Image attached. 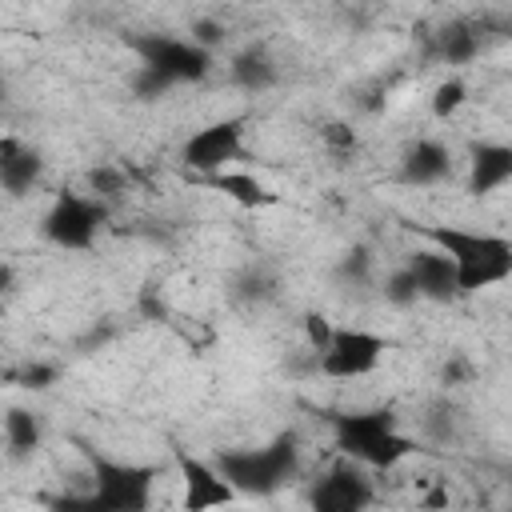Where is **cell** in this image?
<instances>
[{
  "mask_svg": "<svg viewBox=\"0 0 512 512\" xmlns=\"http://www.w3.org/2000/svg\"><path fill=\"white\" fill-rule=\"evenodd\" d=\"M428 244H436L460 280V296H476L488 288H500L512 280V240L488 228L468 224H428Z\"/></svg>",
  "mask_w": 512,
  "mask_h": 512,
  "instance_id": "6da1fadb",
  "label": "cell"
},
{
  "mask_svg": "<svg viewBox=\"0 0 512 512\" xmlns=\"http://www.w3.org/2000/svg\"><path fill=\"white\" fill-rule=\"evenodd\" d=\"M128 48L136 56L132 88L144 100H156V96H164L168 88H180V84H200L212 72V52L204 44H196L192 36L140 32V36H128Z\"/></svg>",
  "mask_w": 512,
  "mask_h": 512,
  "instance_id": "7a4b0ae2",
  "label": "cell"
},
{
  "mask_svg": "<svg viewBox=\"0 0 512 512\" xmlns=\"http://www.w3.org/2000/svg\"><path fill=\"white\" fill-rule=\"evenodd\" d=\"M88 472H92L88 492L52 500V512H152L156 476H160L156 464L88 452Z\"/></svg>",
  "mask_w": 512,
  "mask_h": 512,
  "instance_id": "3957f363",
  "label": "cell"
},
{
  "mask_svg": "<svg viewBox=\"0 0 512 512\" xmlns=\"http://www.w3.org/2000/svg\"><path fill=\"white\" fill-rule=\"evenodd\" d=\"M328 424L336 452L368 472H388L416 452V444L400 432L392 408H348V412H332Z\"/></svg>",
  "mask_w": 512,
  "mask_h": 512,
  "instance_id": "277c9868",
  "label": "cell"
},
{
  "mask_svg": "<svg viewBox=\"0 0 512 512\" xmlns=\"http://www.w3.org/2000/svg\"><path fill=\"white\" fill-rule=\"evenodd\" d=\"M216 464L228 476V484L236 488V496L268 500L300 476V464H304L300 460V436L276 432L272 440L252 444V448H224V452H216Z\"/></svg>",
  "mask_w": 512,
  "mask_h": 512,
  "instance_id": "5b68a950",
  "label": "cell"
},
{
  "mask_svg": "<svg viewBox=\"0 0 512 512\" xmlns=\"http://www.w3.org/2000/svg\"><path fill=\"white\" fill-rule=\"evenodd\" d=\"M108 216H112L108 200H100L92 192L64 188V192L52 196V204H48V212L40 220V232L60 252H88L100 240Z\"/></svg>",
  "mask_w": 512,
  "mask_h": 512,
  "instance_id": "8992f818",
  "label": "cell"
},
{
  "mask_svg": "<svg viewBox=\"0 0 512 512\" xmlns=\"http://www.w3.org/2000/svg\"><path fill=\"white\" fill-rule=\"evenodd\" d=\"M388 352H392V340L384 332L344 324V328H332L328 344L316 352V368L328 380H364L384 364Z\"/></svg>",
  "mask_w": 512,
  "mask_h": 512,
  "instance_id": "52a82bcc",
  "label": "cell"
},
{
  "mask_svg": "<svg viewBox=\"0 0 512 512\" xmlns=\"http://www.w3.org/2000/svg\"><path fill=\"white\" fill-rule=\"evenodd\" d=\"M244 128H248V116H224V120H212V124L196 128L180 144V164L192 176H204V180L228 172L244 152Z\"/></svg>",
  "mask_w": 512,
  "mask_h": 512,
  "instance_id": "ba28073f",
  "label": "cell"
},
{
  "mask_svg": "<svg viewBox=\"0 0 512 512\" xmlns=\"http://www.w3.org/2000/svg\"><path fill=\"white\" fill-rule=\"evenodd\" d=\"M376 500L372 472L348 456H336L308 484V512H368Z\"/></svg>",
  "mask_w": 512,
  "mask_h": 512,
  "instance_id": "9c48e42d",
  "label": "cell"
},
{
  "mask_svg": "<svg viewBox=\"0 0 512 512\" xmlns=\"http://www.w3.org/2000/svg\"><path fill=\"white\" fill-rule=\"evenodd\" d=\"M176 468H180V488H184V496H180L184 512H220V508H232L240 500L216 460H204V456H192L188 448H176Z\"/></svg>",
  "mask_w": 512,
  "mask_h": 512,
  "instance_id": "30bf717a",
  "label": "cell"
},
{
  "mask_svg": "<svg viewBox=\"0 0 512 512\" xmlns=\"http://www.w3.org/2000/svg\"><path fill=\"white\" fill-rule=\"evenodd\" d=\"M508 184H512V140H472L464 192L476 200H488Z\"/></svg>",
  "mask_w": 512,
  "mask_h": 512,
  "instance_id": "8fae6325",
  "label": "cell"
},
{
  "mask_svg": "<svg viewBox=\"0 0 512 512\" xmlns=\"http://www.w3.org/2000/svg\"><path fill=\"white\" fill-rule=\"evenodd\" d=\"M404 268L412 272L420 300H428V304H452V300H460V280H456V268H452V260H448V256H444L436 244L408 252Z\"/></svg>",
  "mask_w": 512,
  "mask_h": 512,
  "instance_id": "7c38bea8",
  "label": "cell"
},
{
  "mask_svg": "<svg viewBox=\"0 0 512 512\" xmlns=\"http://www.w3.org/2000/svg\"><path fill=\"white\" fill-rule=\"evenodd\" d=\"M452 176V148L436 136H420L400 156V180L412 188H432Z\"/></svg>",
  "mask_w": 512,
  "mask_h": 512,
  "instance_id": "4fadbf2b",
  "label": "cell"
},
{
  "mask_svg": "<svg viewBox=\"0 0 512 512\" xmlns=\"http://www.w3.org/2000/svg\"><path fill=\"white\" fill-rule=\"evenodd\" d=\"M40 176H44V156L8 132L0 140V188L8 196H28L40 184Z\"/></svg>",
  "mask_w": 512,
  "mask_h": 512,
  "instance_id": "5bb4252c",
  "label": "cell"
},
{
  "mask_svg": "<svg viewBox=\"0 0 512 512\" xmlns=\"http://www.w3.org/2000/svg\"><path fill=\"white\" fill-rule=\"evenodd\" d=\"M228 76H232V84L244 88V92H268V88H276V80H280V64H276V56H272L268 48L248 44V48H240V52L228 60Z\"/></svg>",
  "mask_w": 512,
  "mask_h": 512,
  "instance_id": "9a60e30c",
  "label": "cell"
},
{
  "mask_svg": "<svg viewBox=\"0 0 512 512\" xmlns=\"http://www.w3.org/2000/svg\"><path fill=\"white\" fill-rule=\"evenodd\" d=\"M208 184H212L216 192H224L228 200H236L240 208H268V204H276V192H272L260 176H252V172H236V168H228V172L212 176Z\"/></svg>",
  "mask_w": 512,
  "mask_h": 512,
  "instance_id": "2e32d148",
  "label": "cell"
},
{
  "mask_svg": "<svg viewBox=\"0 0 512 512\" xmlns=\"http://www.w3.org/2000/svg\"><path fill=\"white\" fill-rule=\"evenodd\" d=\"M4 444L12 460H28L44 444V424L32 408H8L4 416Z\"/></svg>",
  "mask_w": 512,
  "mask_h": 512,
  "instance_id": "e0dca14e",
  "label": "cell"
},
{
  "mask_svg": "<svg viewBox=\"0 0 512 512\" xmlns=\"http://www.w3.org/2000/svg\"><path fill=\"white\" fill-rule=\"evenodd\" d=\"M436 60L444 64H468L476 52H480V36L468 28V24H448L436 32V44H432Z\"/></svg>",
  "mask_w": 512,
  "mask_h": 512,
  "instance_id": "ac0fdd59",
  "label": "cell"
},
{
  "mask_svg": "<svg viewBox=\"0 0 512 512\" xmlns=\"http://www.w3.org/2000/svg\"><path fill=\"white\" fill-rule=\"evenodd\" d=\"M464 100H468L464 80H460V76H448V80H440V84L432 88V116H436V120H448V116L460 112Z\"/></svg>",
  "mask_w": 512,
  "mask_h": 512,
  "instance_id": "d6986e66",
  "label": "cell"
},
{
  "mask_svg": "<svg viewBox=\"0 0 512 512\" xmlns=\"http://www.w3.org/2000/svg\"><path fill=\"white\" fill-rule=\"evenodd\" d=\"M384 300L388 304H396V308H412V304H420V292H416V280H412V272L404 268V264H396L388 276H384Z\"/></svg>",
  "mask_w": 512,
  "mask_h": 512,
  "instance_id": "ffe728a7",
  "label": "cell"
},
{
  "mask_svg": "<svg viewBox=\"0 0 512 512\" xmlns=\"http://www.w3.org/2000/svg\"><path fill=\"white\" fill-rule=\"evenodd\" d=\"M336 276L344 280V284H368V276H372V256H368V248H348L344 256H340V264H336Z\"/></svg>",
  "mask_w": 512,
  "mask_h": 512,
  "instance_id": "44dd1931",
  "label": "cell"
},
{
  "mask_svg": "<svg viewBox=\"0 0 512 512\" xmlns=\"http://www.w3.org/2000/svg\"><path fill=\"white\" fill-rule=\"evenodd\" d=\"M88 192L92 196H100V200H112V196H120L124 192V176L116 172V168H92L88 172Z\"/></svg>",
  "mask_w": 512,
  "mask_h": 512,
  "instance_id": "7402d4cb",
  "label": "cell"
},
{
  "mask_svg": "<svg viewBox=\"0 0 512 512\" xmlns=\"http://www.w3.org/2000/svg\"><path fill=\"white\" fill-rule=\"evenodd\" d=\"M264 296H272V280L260 268H248L236 280V300H264Z\"/></svg>",
  "mask_w": 512,
  "mask_h": 512,
  "instance_id": "603a6c76",
  "label": "cell"
},
{
  "mask_svg": "<svg viewBox=\"0 0 512 512\" xmlns=\"http://www.w3.org/2000/svg\"><path fill=\"white\" fill-rule=\"evenodd\" d=\"M16 380H20L24 388H48V384L56 380V368H52V364H24Z\"/></svg>",
  "mask_w": 512,
  "mask_h": 512,
  "instance_id": "cb8c5ba5",
  "label": "cell"
}]
</instances>
